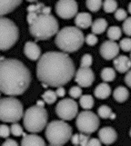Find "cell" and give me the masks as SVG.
Instances as JSON below:
<instances>
[{
	"mask_svg": "<svg viewBox=\"0 0 131 146\" xmlns=\"http://www.w3.org/2000/svg\"><path fill=\"white\" fill-rule=\"evenodd\" d=\"M57 95L56 92L52 91V90H47L42 94V99L44 100V102L47 104H53L57 101Z\"/></svg>",
	"mask_w": 131,
	"mask_h": 146,
	"instance_id": "28",
	"label": "cell"
},
{
	"mask_svg": "<svg viewBox=\"0 0 131 146\" xmlns=\"http://www.w3.org/2000/svg\"><path fill=\"white\" fill-rule=\"evenodd\" d=\"M103 10L108 14L115 13L116 10L118 9V4L116 0H104L103 2Z\"/></svg>",
	"mask_w": 131,
	"mask_h": 146,
	"instance_id": "26",
	"label": "cell"
},
{
	"mask_svg": "<svg viewBox=\"0 0 131 146\" xmlns=\"http://www.w3.org/2000/svg\"><path fill=\"white\" fill-rule=\"evenodd\" d=\"M48 113L44 106L36 104L29 107L23 115V123L29 133H40L47 126Z\"/></svg>",
	"mask_w": 131,
	"mask_h": 146,
	"instance_id": "5",
	"label": "cell"
},
{
	"mask_svg": "<svg viewBox=\"0 0 131 146\" xmlns=\"http://www.w3.org/2000/svg\"><path fill=\"white\" fill-rule=\"evenodd\" d=\"M45 7L43 3H37L36 5H30L27 7V12H37L42 13V9Z\"/></svg>",
	"mask_w": 131,
	"mask_h": 146,
	"instance_id": "37",
	"label": "cell"
},
{
	"mask_svg": "<svg viewBox=\"0 0 131 146\" xmlns=\"http://www.w3.org/2000/svg\"><path fill=\"white\" fill-rule=\"evenodd\" d=\"M129 135H130V137H131V129H130V131H129Z\"/></svg>",
	"mask_w": 131,
	"mask_h": 146,
	"instance_id": "49",
	"label": "cell"
},
{
	"mask_svg": "<svg viewBox=\"0 0 131 146\" xmlns=\"http://www.w3.org/2000/svg\"><path fill=\"white\" fill-rule=\"evenodd\" d=\"M125 83H126V84H127L128 87L131 88V69L129 70L128 72L126 73V75H125Z\"/></svg>",
	"mask_w": 131,
	"mask_h": 146,
	"instance_id": "41",
	"label": "cell"
},
{
	"mask_svg": "<svg viewBox=\"0 0 131 146\" xmlns=\"http://www.w3.org/2000/svg\"><path fill=\"white\" fill-rule=\"evenodd\" d=\"M75 73L73 60L65 52L45 53L37 64V76L47 86H63L73 78Z\"/></svg>",
	"mask_w": 131,
	"mask_h": 146,
	"instance_id": "1",
	"label": "cell"
},
{
	"mask_svg": "<svg viewBox=\"0 0 131 146\" xmlns=\"http://www.w3.org/2000/svg\"><path fill=\"white\" fill-rule=\"evenodd\" d=\"M122 36V29L119 27L117 26H112L108 29L107 32V36L109 38V40L112 41H117V40L121 38Z\"/></svg>",
	"mask_w": 131,
	"mask_h": 146,
	"instance_id": "24",
	"label": "cell"
},
{
	"mask_svg": "<svg viewBox=\"0 0 131 146\" xmlns=\"http://www.w3.org/2000/svg\"><path fill=\"white\" fill-rule=\"evenodd\" d=\"M78 113V105L75 100L65 98L59 101L56 106V113L64 121H71L77 117Z\"/></svg>",
	"mask_w": 131,
	"mask_h": 146,
	"instance_id": "10",
	"label": "cell"
},
{
	"mask_svg": "<svg viewBox=\"0 0 131 146\" xmlns=\"http://www.w3.org/2000/svg\"><path fill=\"white\" fill-rule=\"evenodd\" d=\"M128 12H129V14L131 15V2L128 4Z\"/></svg>",
	"mask_w": 131,
	"mask_h": 146,
	"instance_id": "47",
	"label": "cell"
},
{
	"mask_svg": "<svg viewBox=\"0 0 131 146\" xmlns=\"http://www.w3.org/2000/svg\"><path fill=\"white\" fill-rule=\"evenodd\" d=\"M98 139L101 143L106 145H110L114 143L118 139L117 132L112 127H103L98 131Z\"/></svg>",
	"mask_w": 131,
	"mask_h": 146,
	"instance_id": "14",
	"label": "cell"
},
{
	"mask_svg": "<svg viewBox=\"0 0 131 146\" xmlns=\"http://www.w3.org/2000/svg\"><path fill=\"white\" fill-rule=\"evenodd\" d=\"M23 104L15 97L0 99V121L4 123H17L23 117Z\"/></svg>",
	"mask_w": 131,
	"mask_h": 146,
	"instance_id": "7",
	"label": "cell"
},
{
	"mask_svg": "<svg viewBox=\"0 0 131 146\" xmlns=\"http://www.w3.org/2000/svg\"><path fill=\"white\" fill-rule=\"evenodd\" d=\"M56 94L57 95V97H64L66 94V90L62 86H58L56 90Z\"/></svg>",
	"mask_w": 131,
	"mask_h": 146,
	"instance_id": "42",
	"label": "cell"
},
{
	"mask_svg": "<svg viewBox=\"0 0 131 146\" xmlns=\"http://www.w3.org/2000/svg\"><path fill=\"white\" fill-rule=\"evenodd\" d=\"M10 132L14 135V136H21L24 133L23 128L21 127V125L17 123H13V124L10 127Z\"/></svg>",
	"mask_w": 131,
	"mask_h": 146,
	"instance_id": "32",
	"label": "cell"
},
{
	"mask_svg": "<svg viewBox=\"0 0 131 146\" xmlns=\"http://www.w3.org/2000/svg\"><path fill=\"white\" fill-rule=\"evenodd\" d=\"M85 36L80 28L76 27H66L57 34L55 43L57 46L65 53H74L82 47Z\"/></svg>",
	"mask_w": 131,
	"mask_h": 146,
	"instance_id": "4",
	"label": "cell"
},
{
	"mask_svg": "<svg viewBox=\"0 0 131 146\" xmlns=\"http://www.w3.org/2000/svg\"><path fill=\"white\" fill-rule=\"evenodd\" d=\"M85 42L87 43L88 46H95V44H98V39L97 36H96L95 34H88V36L85 37Z\"/></svg>",
	"mask_w": 131,
	"mask_h": 146,
	"instance_id": "36",
	"label": "cell"
},
{
	"mask_svg": "<svg viewBox=\"0 0 131 146\" xmlns=\"http://www.w3.org/2000/svg\"><path fill=\"white\" fill-rule=\"evenodd\" d=\"M27 1L30 2V3H34V2H37V0H27Z\"/></svg>",
	"mask_w": 131,
	"mask_h": 146,
	"instance_id": "48",
	"label": "cell"
},
{
	"mask_svg": "<svg viewBox=\"0 0 131 146\" xmlns=\"http://www.w3.org/2000/svg\"><path fill=\"white\" fill-rule=\"evenodd\" d=\"M113 64L115 69L118 73H127L131 69V59L126 55H118V56L114 58Z\"/></svg>",
	"mask_w": 131,
	"mask_h": 146,
	"instance_id": "16",
	"label": "cell"
},
{
	"mask_svg": "<svg viewBox=\"0 0 131 146\" xmlns=\"http://www.w3.org/2000/svg\"><path fill=\"white\" fill-rule=\"evenodd\" d=\"M24 53L26 56L32 61H37L41 56V49L38 46V44L31 41H28L25 44Z\"/></svg>",
	"mask_w": 131,
	"mask_h": 146,
	"instance_id": "15",
	"label": "cell"
},
{
	"mask_svg": "<svg viewBox=\"0 0 131 146\" xmlns=\"http://www.w3.org/2000/svg\"><path fill=\"white\" fill-rule=\"evenodd\" d=\"M119 47L125 52H130L131 51V38L126 37L120 40Z\"/></svg>",
	"mask_w": 131,
	"mask_h": 146,
	"instance_id": "31",
	"label": "cell"
},
{
	"mask_svg": "<svg viewBox=\"0 0 131 146\" xmlns=\"http://www.w3.org/2000/svg\"><path fill=\"white\" fill-rule=\"evenodd\" d=\"M93 21H92V17L89 13L87 12H81L78 13L77 16L75 17V24L77 27L86 29L89 27H91Z\"/></svg>",
	"mask_w": 131,
	"mask_h": 146,
	"instance_id": "18",
	"label": "cell"
},
{
	"mask_svg": "<svg viewBox=\"0 0 131 146\" xmlns=\"http://www.w3.org/2000/svg\"><path fill=\"white\" fill-rule=\"evenodd\" d=\"M102 0H87L86 1V6L91 12H98L102 7Z\"/></svg>",
	"mask_w": 131,
	"mask_h": 146,
	"instance_id": "27",
	"label": "cell"
},
{
	"mask_svg": "<svg viewBox=\"0 0 131 146\" xmlns=\"http://www.w3.org/2000/svg\"><path fill=\"white\" fill-rule=\"evenodd\" d=\"M101 78L104 82L109 83L112 82L116 78V71L111 67H106L101 71Z\"/></svg>",
	"mask_w": 131,
	"mask_h": 146,
	"instance_id": "25",
	"label": "cell"
},
{
	"mask_svg": "<svg viewBox=\"0 0 131 146\" xmlns=\"http://www.w3.org/2000/svg\"><path fill=\"white\" fill-rule=\"evenodd\" d=\"M69 95L74 99L79 98L82 95V89L79 86H72L69 90Z\"/></svg>",
	"mask_w": 131,
	"mask_h": 146,
	"instance_id": "34",
	"label": "cell"
},
{
	"mask_svg": "<svg viewBox=\"0 0 131 146\" xmlns=\"http://www.w3.org/2000/svg\"><path fill=\"white\" fill-rule=\"evenodd\" d=\"M99 123L98 116L89 110H85L77 115L76 125L80 133L91 134L98 129Z\"/></svg>",
	"mask_w": 131,
	"mask_h": 146,
	"instance_id": "9",
	"label": "cell"
},
{
	"mask_svg": "<svg viewBox=\"0 0 131 146\" xmlns=\"http://www.w3.org/2000/svg\"><path fill=\"white\" fill-rule=\"evenodd\" d=\"M79 104L83 109L89 110L94 106V98L90 94H84L79 97Z\"/></svg>",
	"mask_w": 131,
	"mask_h": 146,
	"instance_id": "23",
	"label": "cell"
},
{
	"mask_svg": "<svg viewBox=\"0 0 131 146\" xmlns=\"http://www.w3.org/2000/svg\"><path fill=\"white\" fill-rule=\"evenodd\" d=\"M101 144H102L101 141L98 138H90L88 143V146H100Z\"/></svg>",
	"mask_w": 131,
	"mask_h": 146,
	"instance_id": "40",
	"label": "cell"
},
{
	"mask_svg": "<svg viewBox=\"0 0 131 146\" xmlns=\"http://www.w3.org/2000/svg\"><path fill=\"white\" fill-rule=\"evenodd\" d=\"M130 59H131V51H130Z\"/></svg>",
	"mask_w": 131,
	"mask_h": 146,
	"instance_id": "50",
	"label": "cell"
},
{
	"mask_svg": "<svg viewBox=\"0 0 131 146\" xmlns=\"http://www.w3.org/2000/svg\"><path fill=\"white\" fill-rule=\"evenodd\" d=\"M11 132H10V127H8L7 124H1L0 125V137L2 138H7Z\"/></svg>",
	"mask_w": 131,
	"mask_h": 146,
	"instance_id": "38",
	"label": "cell"
},
{
	"mask_svg": "<svg viewBox=\"0 0 131 146\" xmlns=\"http://www.w3.org/2000/svg\"><path fill=\"white\" fill-rule=\"evenodd\" d=\"M23 0H0V17L11 13L16 9Z\"/></svg>",
	"mask_w": 131,
	"mask_h": 146,
	"instance_id": "17",
	"label": "cell"
},
{
	"mask_svg": "<svg viewBox=\"0 0 131 146\" xmlns=\"http://www.w3.org/2000/svg\"><path fill=\"white\" fill-rule=\"evenodd\" d=\"M93 63V57L91 54H86L81 58V62H80V67H90Z\"/></svg>",
	"mask_w": 131,
	"mask_h": 146,
	"instance_id": "30",
	"label": "cell"
},
{
	"mask_svg": "<svg viewBox=\"0 0 131 146\" xmlns=\"http://www.w3.org/2000/svg\"><path fill=\"white\" fill-rule=\"evenodd\" d=\"M129 96V92L128 88H126L124 86H118L115 89V91L113 93V97L114 99L118 103H124L126 102Z\"/></svg>",
	"mask_w": 131,
	"mask_h": 146,
	"instance_id": "22",
	"label": "cell"
},
{
	"mask_svg": "<svg viewBox=\"0 0 131 146\" xmlns=\"http://www.w3.org/2000/svg\"><path fill=\"white\" fill-rule=\"evenodd\" d=\"M58 28L57 20L51 14L38 13L32 23L29 24V32L37 41L51 38L57 34Z\"/></svg>",
	"mask_w": 131,
	"mask_h": 146,
	"instance_id": "3",
	"label": "cell"
},
{
	"mask_svg": "<svg viewBox=\"0 0 131 146\" xmlns=\"http://www.w3.org/2000/svg\"><path fill=\"white\" fill-rule=\"evenodd\" d=\"M122 31L128 36H131V17H127L124 20V23L122 25Z\"/></svg>",
	"mask_w": 131,
	"mask_h": 146,
	"instance_id": "33",
	"label": "cell"
},
{
	"mask_svg": "<svg viewBox=\"0 0 131 146\" xmlns=\"http://www.w3.org/2000/svg\"><path fill=\"white\" fill-rule=\"evenodd\" d=\"M71 143L74 145H79V134L78 133H76L74 135L71 136Z\"/></svg>",
	"mask_w": 131,
	"mask_h": 146,
	"instance_id": "44",
	"label": "cell"
},
{
	"mask_svg": "<svg viewBox=\"0 0 131 146\" xmlns=\"http://www.w3.org/2000/svg\"><path fill=\"white\" fill-rule=\"evenodd\" d=\"M31 83V73L21 61L6 59L0 61V91L9 96L21 95Z\"/></svg>",
	"mask_w": 131,
	"mask_h": 146,
	"instance_id": "2",
	"label": "cell"
},
{
	"mask_svg": "<svg viewBox=\"0 0 131 146\" xmlns=\"http://www.w3.org/2000/svg\"><path fill=\"white\" fill-rule=\"evenodd\" d=\"M94 94L98 99H107L111 94V87L108 83H101L95 88Z\"/></svg>",
	"mask_w": 131,
	"mask_h": 146,
	"instance_id": "20",
	"label": "cell"
},
{
	"mask_svg": "<svg viewBox=\"0 0 131 146\" xmlns=\"http://www.w3.org/2000/svg\"><path fill=\"white\" fill-rule=\"evenodd\" d=\"M2 145H4V146H10V145H12V146H17V145H18V144H17V143L15 140H12V139H7V140H6V142H4Z\"/></svg>",
	"mask_w": 131,
	"mask_h": 146,
	"instance_id": "43",
	"label": "cell"
},
{
	"mask_svg": "<svg viewBox=\"0 0 131 146\" xmlns=\"http://www.w3.org/2000/svg\"><path fill=\"white\" fill-rule=\"evenodd\" d=\"M112 113V110L108 105H101L98 109V115L102 119H108L109 118L110 114Z\"/></svg>",
	"mask_w": 131,
	"mask_h": 146,
	"instance_id": "29",
	"label": "cell"
},
{
	"mask_svg": "<svg viewBox=\"0 0 131 146\" xmlns=\"http://www.w3.org/2000/svg\"><path fill=\"white\" fill-rule=\"evenodd\" d=\"M45 104H46V103H45L44 102V100L43 101H37V105H39V106H45Z\"/></svg>",
	"mask_w": 131,
	"mask_h": 146,
	"instance_id": "45",
	"label": "cell"
},
{
	"mask_svg": "<svg viewBox=\"0 0 131 146\" xmlns=\"http://www.w3.org/2000/svg\"><path fill=\"white\" fill-rule=\"evenodd\" d=\"M45 135L50 145H63L72 136V127L64 120L52 121L47 125Z\"/></svg>",
	"mask_w": 131,
	"mask_h": 146,
	"instance_id": "6",
	"label": "cell"
},
{
	"mask_svg": "<svg viewBox=\"0 0 131 146\" xmlns=\"http://www.w3.org/2000/svg\"><path fill=\"white\" fill-rule=\"evenodd\" d=\"M89 139L90 138L88 136V134L80 133V134H79V145H82V146L88 145V143Z\"/></svg>",
	"mask_w": 131,
	"mask_h": 146,
	"instance_id": "39",
	"label": "cell"
},
{
	"mask_svg": "<svg viewBox=\"0 0 131 146\" xmlns=\"http://www.w3.org/2000/svg\"><path fill=\"white\" fill-rule=\"evenodd\" d=\"M108 29V22L104 18H98L91 25L92 33L95 35H100Z\"/></svg>",
	"mask_w": 131,
	"mask_h": 146,
	"instance_id": "21",
	"label": "cell"
},
{
	"mask_svg": "<svg viewBox=\"0 0 131 146\" xmlns=\"http://www.w3.org/2000/svg\"><path fill=\"white\" fill-rule=\"evenodd\" d=\"M95 81V74L90 67H80L75 73V82L80 87H89Z\"/></svg>",
	"mask_w": 131,
	"mask_h": 146,
	"instance_id": "12",
	"label": "cell"
},
{
	"mask_svg": "<svg viewBox=\"0 0 131 146\" xmlns=\"http://www.w3.org/2000/svg\"><path fill=\"white\" fill-rule=\"evenodd\" d=\"M119 44L116 43V41L112 40H108V41L103 42L100 46L99 52L101 56L106 60H113L118 56L119 53Z\"/></svg>",
	"mask_w": 131,
	"mask_h": 146,
	"instance_id": "13",
	"label": "cell"
},
{
	"mask_svg": "<svg viewBox=\"0 0 131 146\" xmlns=\"http://www.w3.org/2000/svg\"><path fill=\"white\" fill-rule=\"evenodd\" d=\"M19 37L17 25L9 18L0 17V50H8L15 46Z\"/></svg>",
	"mask_w": 131,
	"mask_h": 146,
	"instance_id": "8",
	"label": "cell"
},
{
	"mask_svg": "<svg viewBox=\"0 0 131 146\" xmlns=\"http://www.w3.org/2000/svg\"><path fill=\"white\" fill-rule=\"evenodd\" d=\"M0 92H1V91H0ZM0 95H1V94H0Z\"/></svg>",
	"mask_w": 131,
	"mask_h": 146,
	"instance_id": "51",
	"label": "cell"
},
{
	"mask_svg": "<svg viewBox=\"0 0 131 146\" xmlns=\"http://www.w3.org/2000/svg\"><path fill=\"white\" fill-rule=\"evenodd\" d=\"M115 118H116V114L114 113H111V114H110V116H109V119L114 120Z\"/></svg>",
	"mask_w": 131,
	"mask_h": 146,
	"instance_id": "46",
	"label": "cell"
},
{
	"mask_svg": "<svg viewBox=\"0 0 131 146\" xmlns=\"http://www.w3.org/2000/svg\"><path fill=\"white\" fill-rule=\"evenodd\" d=\"M22 136H23V138L21 141V145H23V146H26V145L44 146V145H46V142L44 141V139L35 133H31V134H27L24 133Z\"/></svg>",
	"mask_w": 131,
	"mask_h": 146,
	"instance_id": "19",
	"label": "cell"
},
{
	"mask_svg": "<svg viewBox=\"0 0 131 146\" xmlns=\"http://www.w3.org/2000/svg\"><path fill=\"white\" fill-rule=\"evenodd\" d=\"M55 9L59 17L63 19H70L77 16L78 5L76 0H58Z\"/></svg>",
	"mask_w": 131,
	"mask_h": 146,
	"instance_id": "11",
	"label": "cell"
},
{
	"mask_svg": "<svg viewBox=\"0 0 131 146\" xmlns=\"http://www.w3.org/2000/svg\"><path fill=\"white\" fill-rule=\"evenodd\" d=\"M127 17H128V14L123 8H118L115 11V18L118 21H124Z\"/></svg>",
	"mask_w": 131,
	"mask_h": 146,
	"instance_id": "35",
	"label": "cell"
}]
</instances>
